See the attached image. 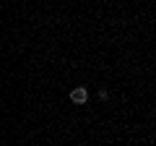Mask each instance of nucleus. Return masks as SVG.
Here are the masks:
<instances>
[{
  "mask_svg": "<svg viewBox=\"0 0 156 146\" xmlns=\"http://www.w3.org/2000/svg\"><path fill=\"white\" fill-rule=\"evenodd\" d=\"M70 102L73 104H86V102H89V91H86L83 86H76V89L70 91Z\"/></svg>",
  "mask_w": 156,
  "mask_h": 146,
  "instance_id": "obj_1",
  "label": "nucleus"
}]
</instances>
